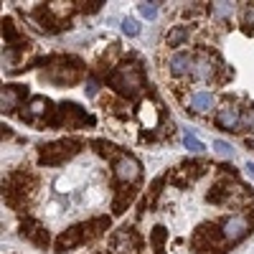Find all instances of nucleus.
I'll list each match as a JSON object with an SVG mask.
<instances>
[{
  "mask_svg": "<svg viewBox=\"0 0 254 254\" xmlns=\"http://www.w3.org/2000/svg\"><path fill=\"white\" fill-rule=\"evenodd\" d=\"M110 84H112V89L120 92L122 97H137L140 89H142V74L137 66H120L112 71L110 76Z\"/></svg>",
  "mask_w": 254,
  "mask_h": 254,
  "instance_id": "nucleus-1",
  "label": "nucleus"
},
{
  "mask_svg": "<svg viewBox=\"0 0 254 254\" xmlns=\"http://www.w3.org/2000/svg\"><path fill=\"white\" fill-rule=\"evenodd\" d=\"M81 150V142L76 140H61V142H51L44 145L38 153V160L46 163V165H59V163H66L69 158H74Z\"/></svg>",
  "mask_w": 254,
  "mask_h": 254,
  "instance_id": "nucleus-2",
  "label": "nucleus"
},
{
  "mask_svg": "<svg viewBox=\"0 0 254 254\" xmlns=\"http://www.w3.org/2000/svg\"><path fill=\"white\" fill-rule=\"evenodd\" d=\"M54 122L61 125V127H81L84 122H89V117H87V112H84L81 107H76L74 102H64L61 107L56 110Z\"/></svg>",
  "mask_w": 254,
  "mask_h": 254,
  "instance_id": "nucleus-3",
  "label": "nucleus"
},
{
  "mask_svg": "<svg viewBox=\"0 0 254 254\" xmlns=\"http://www.w3.org/2000/svg\"><path fill=\"white\" fill-rule=\"evenodd\" d=\"M89 226H71V229H66L64 234L56 239V252H69V249H74V247H79L84 239L89 237V231H87Z\"/></svg>",
  "mask_w": 254,
  "mask_h": 254,
  "instance_id": "nucleus-4",
  "label": "nucleus"
},
{
  "mask_svg": "<svg viewBox=\"0 0 254 254\" xmlns=\"http://www.w3.org/2000/svg\"><path fill=\"white\" fill-rule=\"evenodd\" d=\"M247 231H249V219L242 216V214L229 216V219L224 221V226H221V234H224L226 242H239Z\"/></svg>",
  "mask_w": 254,
  "mask_h": 254,
  "instance_id": "nucleus-5",
  "label": "nucleus"
},
{
  "mask_svg": "<svg viewBox=\"0 0 254 254\" xmlns=\"http://www.w3.org/2000/svg\"><path fill=\"white\" fill-rule=\"evenodd\" d=\"M115 176L120 183H135L140 178V163L130 155H122L115 165Z\"/></svg>",
  "mask_w": 254,
  "mask_h": 254,
  "instance_id": "nucleus-6",
  "label": "nucleus"
},
{
  "mask_svg": "<svg viewBox=\"0 0 254 254\" xmlns=\"http://www.w3.org/2000/svg\"><path fill=\"white\" fill-rule=\"evenodd\" d=\"M216 125L221 130H239V110L237 107H221L216 115Z\"/></svg>",
  "mask_w": 254,
  "mask_h": 254,
  "instance_id": "nucleus-7",
  "label": "nucleus"
},
{
  "mask_svg": "<svg viewBox=\"0 0 254 254\" xmlns=\"http://www.w3.org/2000/svg\"><path fill=\"white\" fill-rule=\"evenodd\" d=\"M190 110L203 115V112H211L214 110V94L211 92H196L193 97H190Z\"/></svg>",
  "mask_w": 254,
  "mask_h": 254,
  "instance_id": "nucleus-8",
  "label": "nucleus"
},
{
  "mask_svg": "<svg viewBox=\"0 0 254 254\" xmlns=\"http://www.w3.org/2000/svg\"><path fill=\"white\" fill-rule=\"evenodd\" d=\"M49 112H51V102L44 99V97H36V99H31L28 112H23V117H28V120H33V117H46Z\"/></svg>",
  "mask_w": 254,
  "mask_h": 254,
  "instance_id": "nucleus-9",
  "label": "nucleus"
},
{
  "mask_svg": "<svg viewBox=\"0 0 254 254\" xmlns=\"http://www.w3.org/2000/svg\"><path fill=\"white\" fill-rule=\"evenodd\" d=\"M125 244H127V247H140V239H137V234H135L132 229L117 231V237H115V249H117V252H125Z\"/></svg>",
  "mask_w": 254,
  "mask_h": 254,
  "instance_id": "nucleus-10",
  "label": "nucleus"
},
{
  "mask_svg": "<svg viewBox=\"0 0 254 254\" xmlns=\"http://www.w3.org/2000/svg\"><path fill=\"white\" fill-rule=\"evenodd\" d=\"M20 97H23V89L5 87V89H3V112H13L18 104H20Z\"/></svg>",
  "mask_w": 254,
  "mask_h": 254,
  "instance_id": "nucleus-11",
  "label": "nucleus"
},
{
  "mask_svg": "<svg viewBox=\"0 0 254 254\" xmlns=\"http://www.w3.org/2000/svg\"><path fill=\"white\" fill-rule=\"evenodd\" d=\"M190 66H193V59L188 54H173L171 56V71L173 74H186V71H190Z\"/></svg>",
  "mask_w": 254,
  "mask_h": 254,
  "instance_id": "nucleus-12",
  "label": "nucleus"
},
{
  "mask_svg": "<svg viewBox=\"0 0 254 254\" xmlns=\"http://www.w3.org/2000/svg\"><path fill=\"white\" fill-rule=\"evenodd\" d=\"M183 145L188 147L190 153H201L203 147H206V145H203V142H201V140L193 135V132H186V135H183Z\"/></svg>",
  "mask_w": 254,
  "mask_h": 254,
  "instance_id": "nucleus-13",
  "label": "nucleus"
},
{
  "mask_svg": "<svg viewBox=\"0 0 254 254\" xmlns=\"http://www.w3.org/2000/svg\"><path fill=\"white\" fill-rule=\"evenodd\" d=\"M132 190H122V193L115 198V214H122L125 211V206H130V201H132Z\"/></svg>",
  "mask_w": 254,
  "mask_h": 254,
  "instance_id": "nucleus-14",
  "label": "nucleus"
},
{
  "mask_svg": "<svg viewBox=\"0 0 254 254\" xmlns=\"http://www.w3.org/2000/svg\"><path fill=\"white\" fill-rule=\"evenodd\" d=\"M165 237H168V229H165V226H155V229H153V237H150V239H153V247H155L158 252H163Z\"/></svg>",
  "mask_w": 254,
  "mask_h": 254,
  "instance_id": "nucleus-15",
  "label": "nucleus"
},
{
  "mask_svg": "<svg viewBox=\"0 0 254 254\" xmlns=\"http://www.w3.org/2000/svg\"><path fill=\"white\" fill-rule=\"evenodd\" d=\"M186 38H188V31L186 28H176V31L168 33V46H178V44H183Z\"/></svg>",
  "mask_w": 254,
  "mask_h": 254,
  "instance_id": "nucleus-16",
  "label": "nucleus"
},
{
  "mask_svg": "<svg viewBox=\"0 0 254 254\" xmlns=\"http://www.w3.org/2000/svg\"><path fill=\"white\" fill-rule=\"evenodd\" d=\"M122 33L125 36H137L140 33V23H137L135 18H125L122 20Z\"/></svg>",
  "mask_w": 254,
  "mask_h": 254,
  "instance_id": "nucleus-17",
  "label": "nucleus"
},
{
  "mask_svg": "<svg viewBox=\"0 0 254 254\" xmlns=\"http://www.w3.org/2000/svg\"><path fill=\"white\" fill-rule=\"evenodd\" d=\"M214 150H216V155H221V158H234V147H231L229 142H224V140H216V142H214Z\"/></svg>",
  "mask_w": 254,
  "mask_h": 254,
  "instance_id": "nucleus-18",
  "label": "nucleus"
},
{
  "mask_svg": "<svg viewBox=\"0 0 254 254\" xmlns=\"http://www.w3.org/2000/svg\"><path fill=\"white\" fill-rule=\"evenodd\" d=\"M137 10H140V15H142V18L153 20V18L158 15V3H140V5H137Z\"/></svg>",
  "mask_w": 254,
  "mask_h": 254,
  "instance_id": "nucleus-19",
  "label": "nucleus"
},
{
  "mask_svg": "<svg viewBox=\"0 0 254 254\" xmlns=\"http://www.w3.org/2000/svg\"><path fill=\"white\" fill-rule=\"evenodd\" d=\"M3 36H5V41H10V44L18 38V31L13 26V20H3Z\"/></svg>",
  "mask_w": 254,
  "mask_h": 254,
  "instance_id": "nucleus-20",
  "label": "nucleus"
},
{
  "mask_svg": "<svg viewBox=\"0 0 254 254\" xmlns=\"http://www.w3.org/2000/svg\"><path fill=\"white\" fill-rule=\"evenodd\" d=\"M196 66H198V69H196V76H201V79H206V76L211 74V66H208V61H206V59H201V61L196 64Z\"/></svg>",
  "mask_w": 254,
  "mask_h": 254,
  "instance_id": "nucleus-21",
  "label": "nucleus"
},
{
  "mask_svg": "<svg viewBox=\"0 0 254 254\" xmlns=\"http://www.w3.org/2000/svg\"><path fill=\"white\" fill-rule=\"evenodd\" d=\"M94 145H99V153L102 155H112L115 153V145H110V142H94Z\"/></svg>",
  "mask_w": 254,
  "mask_h": 254,
  "instance_id": "nucleus-22",
  "label": "nucleus"
},
{
  "mask_svg": "<svg viewBox=\"0 0 254 254\" xmlns=\"http://www.w3.org/2000/svg\"><path fill=\"white\" fill-rule=\"evenodd\" d=\"M214 5H216V13H221V15H226V13L234 10V5H231V3H214Z\"/></svg>",
  "mask_w": 254,
  "mask_h": 254,
  "instance_id": "nucleus-23",
  "label": "nucleus"
},
{
  "mask_svg": "<svg viewBox=\"0 0 254 254\" xmlns=\"http://www.w3.org/2000/svg\"><path fill=\"white\" fill-rule=\"evenodd\" d=\"M244 122H247V125L252 127V130H254V107H249V110H247V115H244Z\"/></svg>",
  "mask_w": 254,
  "mask_h": 254,
  "instance_id": "nucleus-24",
  "label": "nucleus"
},
{
  "mask_svg": "<svg viewBox=\"0 0 254 254\" xmlns=\"http://www.w3.org/2000/svg\"><path fill=\"white\" fill-rule=\"evenodd\" d=\"M87 94H89V97L97 94V79H89V81H87Z\"/></svg>",
  "mask_w": 254,
  "mask_h": 254,
  "instance_id": "nucleus-25",
  "label": "nucleus"
},
{
  "mask_svg": "<svg viewBox=\"0 0 254 254\" xmlns=\"http://www.w3.org/2000/svg\"><path fill=\"white\" fill-rule=\"evenodd\" d=\"M247 173H249V176L254 178V165H252V163H247Z\"/></svg>",
  "mask_w": 254,
  "mask_h": 254,
  "instance_id": "nucleus-26",
  "label": "nucleus"
}]
</instances>
